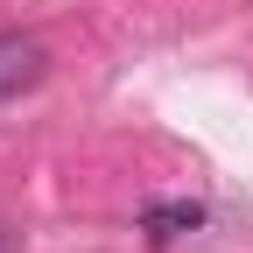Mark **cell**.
Instances as JSON below:
<instances>
[{
	"label": "cell",
	"instance_id": "1",
	"mask_svg": "<svg viewBox=\"0 0 253 253\" xmlns=\"http://www.w3.org/2000/svg\"><path fill=\"white\" fill-rule=\"evenodd\" d=\"M42 42H21V36H0V99H14V91H28L42 78Z\"/></svg>",
	"mask_w": 253,
	"mask_h": 253
},
{
	"label": "cell",
	"instance_id": "2",
	"mask_svg": "<svg viewBox=\"0 0 253 253\" xmlns=\"http://www.w3.org/2000/svg\"><path fill=\"white\" fill-rule=\"evenodd\" d=\"M197 225H204V204H190V197H176V204H148V211H141V232H148L155 246H169V239L197 232Z\"/></svg>",
	"mask_w": 253,
	"mask_h": 253
}]
</instances>
